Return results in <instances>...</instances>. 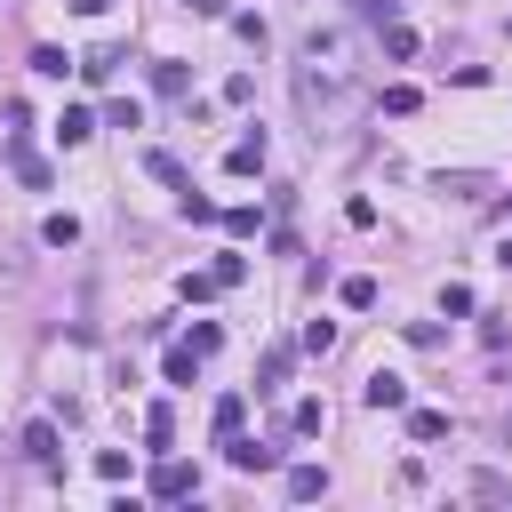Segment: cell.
<instances>
[{"instance_id":"1","label":"cell","mask_w":512,"mask_h":512,"mask_svg":"<svg viewBox=\"0 0 512 512\" xmlns=\"http://www.w3.org/2000/svg\"><path fill=\"white\" fill-rule=\"evenodd\" d=\"M152 496H160V504H184V496H200V472L176 464V456H160V464H152Z\"/></svg>"},{"instance_id":"2","label":"cell","mask_w":512,"mask_h":512,"mask_svg":"<svg viewBox=\"0 0 512 512\" xmlns=\"http://www.w3.org/2000/svg\"><path fill=\"white\" fill-rule=\"evenodd\" d=\"M360 400H368V408H408V376H392V368H376V376L360 384Z\"/></svg>"},{"instance_id":"3","label":"cell","mask_w":512,"mask_h":512,"mask_svg":"<svg viewBox=\"0 0 512 512\" xmlns=\"http://www.w3.org/2000/svg\"><path fill=\"white\" fill-rule=\"evenodd\" d=\"M224 456H232V472H272V464H280V448H264V440H240V432L224 440Z\"/></svg>"},{"instance_id":"4","label":"cell","mask_w":512,"mask_h":512,"mask_svg":"<svg viewBox=\"0 0 512 512\" xmlns=\"http://www.w3.org/2000/svg\"><path fill=\"white\" fill-rule=\"evenodd\" d=\"M328 496V472L320 464H288V504H320Z\"/></svg>"},{"instance_id":"5","label":"cell","mask_w":512,"mask_h":512,"mask_svg":"<svg viewBox=\"0 0 512 512\" xmlns=\"http://www.w3.org/2000/svg\"><path fill=\"white\" fill-rule=\"evenodd\" d=\"M224 168H232V176H264V128H256V136H240V144L224 152Z\"/></svg>"},{"instance_id":"6","label":"cell","mask_w":512,"mask_h":512,"mask_svg":"<svg viewBox=\"0 0 512 512\" xmlns=\"http://www.w3.org/2000/svg\"><path fill=\"white\" fill-rule=\"evenodd\" d=\"M24 456L40 464V472H56L64 456H56V424H24Z\"/></svg>"},{"instance_id":"7","label":"cell","mask_w":512,"mask_h":512,"mask_svg":"<svg viewBox=\"0 0 512 512\" xmlns=\"http://www.w3.org/2000/svg\"><path fill=\"white\" fill-rule=\"evenodd\" d=\"M96 136V112L88 104H64V120H56V144H88Z\"/></svg>"},{"instance_id":"8","label":"cell","mask_w":512,"mask_h":512,"mask_svg":"<svg viewBox=\"0 0 512 512\" xmlns=\"http://www.w3.org/2000/svg\"><path fill=\"white\" fill-rule=\"evenodd\" d=\"M144 168H152V176H160V184H168L176 200L192 192V176H184V160H176V152H144Z\"/></svg>"},{"instance_id":"9","label":"cell","mask_w":512,"mask_h":512,"mask_svg":"<svg viewBox=\"0 0 512 512\" xmlns=\"http://www.w3.org/2000/svg\"><path fill=\"white\" fill-rule=\"evenodd\" d=\"M112 72H120V48H88V56H80V80H88V88H104Z\"/></svg>"},{"instance_id":"10","label":"cell","mask_w":512,"mask_h":512,"mask_svg":"<svg viewBox=\"0 0 512 512\" xmlns=\"http://www.w3.org/2000/svg\"><path fill=\"white\" fill-rule=\"evenodd\" d=\"M8 160H16V176H24V184H32V192H40V184H48V160H40V152H32V144H24V136H16V144H8Z\"/></svg>"},{"instance_id":"11","label":"cell","mask_w":512,"mask_h":512,"mask_svg":"<svg viewBox=\"0 0 512 512\" xmlns=\"http://www.w3.org/2000/svg\"><path fill=\"white\" fill-rule=\"evenodd\" d=\"M152 88H160V96H184V88H192V72H184L176 56H160V64H152Z\"/></svg>"},{"instance_id":"12","label":"cell","mask_w":512,"mask_h":512,"mask_svg":"<svg viewBox=\"0 0 512 512\" xmlns=\"http://www.w3.org/2000/svg\"><path fill=\"white\" fill-rule=\"evenodd\" d=\"M432 192H448V200H480V176H472V168H456V176L440 168V176H432Z\"/></svg>"},{"instance_id":"13","label":"cell","mask_w":512,"mask_h":512,"mask_svg":"<svg viewBox=\"0 0 512 512\" xmlns=\"http://www.w3.org/2000/svg\"><path fill=\"white\" fill-rule=\"evenodd\" d=\"M40 240H48V248H72V240H80V216H64V208L40 216Z\"/></svg>"},{"instance_id":"14","label":"cell","mask_w":512,"mask_h":512,"mask_svg":"<svg viewBox=\"0 0 512 512\" xmlns=\"http://www.w3.org/2000/svg\"><path fill=\"white\" fill-rule=\"evenodd\" d=\"M288 368H296V352H288V344H272V352H264V368H256V376H264L256 392H272V384H288Z\"/></svg>"},{"instance_id":"15","label":"cell","mask_w":512,"mask_h":512,"mask_svg":"<svg viewBox=\"0 0 512 512\" xmlns=\"http://www.w3.org/2000/svg\"><path fill=\"white\" fill-rule=\"evenodd\" d=\"M240 416H248V392H224V400H216V440H232Z\"/></svg>"},{"instance_id":"16","label":"cell","mask_w":512,"mask_h":512,"mask_svg":"<svg viewBox=\"0 0 512 512\" xmlns=\"http://www.w3.org/2000/svg\"><path fill=\"white\" fill-rule=\"evenodd\" d=\"M408 440H448V416L440 408H408Z\"/></svg>"},{"instance_id":"17","label":"cell","mask_w":512,"mask_h":512,"mask_svg":"<svg viewBox=\"0 0 512 512\" xmlns=\"http://www.w3.org/2000/svg\"><path fill=\"white\" fill-rule=\"evenodd\" d=\"M72 64H80V56H64V48H32V72H40V80H64Z\"/></svg>"},{"instance_id":"18","label":"cell","mask_w":512,"mask_h":512,"mask_svg":"<svg viewBox=\"0 0 512 512\" xmlns=\"http://www.w3.org/2000/svg\"><path fill=\"white\" fill-rule=\"evenodd\" d=\"M336 296H344V312H368V304H376V280H368V272H352Z\"/></svg>"},{"instance_id":"19","label":"cell","mask_w":512,"mask_h":512,"mask_svg":"<svg viewBox=\"0 0 512 512\" xmlns=\"http://www.w3.org/2000/svg\"><path fill=\"white\" fill-rule=\"evenodd\" d=\"M472 496H480V504H512V480H504V472H472Z\"/></svg>"},{"instance_id":"20","label":"cell","mask_w":512,"mask_h":512,"mask_svg":"<svg viewBox=\"0 0 512 512\" xmlns=\"http://www.w3.org/2000/svg\"><path fill=\"white\" fill-rule=\"evenodd\" d=\"M384 56L408 64V56H416V32H408V24H384Z\"/></svg>"},{"instance_id":"21","label":"cell","mask_w":512,"mask_h":512,"mask_svg":"<svg viewBox=\"0 0 512 512\" xmlns=\"http://www.w3.org/2000/svg\"><path fill=\"white\" fill-rule=\"evenodd\" d=\"M216 288H224L216 272H184V280H176V296H184V304H200V296H216Z\"/></svg>"},{"instance_id":"22","label":"cell","mask_w":512,"mask_h":512,"mask_svg":"<svg viewBox=\"0 0 512 512\" xmlns=\"http://www.w3.org/2000/svg\"><path fill=\"white\" fill-rule=\"evenodd\" d=\"M192 368H200V352H192V344H176V352H168V384H192Z\"/></svg>"},{"instance_id":"23","label":"cell","mask_w":512,"mask_h":512,"mask_svg":"<svg viewBox=\"0 0 512 512\" xmlns=\"http://www.w3.org/2000/svg\"><path fill=\"white\" fill-rule=\"evenodd\" d=\"M168 432H176V416H168V400H160V408H144V440H152V448H160V440H168Z\"/></svg>"},{"instance_id":"24","label":"cell","mask_w":512,"mask_h":512,"mask_svg":"<svg viewBox=\"0 0 512 512\" xmlns=\"http://www.w3.org/2000/svg\"><path fill=\"white\" fill-rule=\"evenodd\" d=\"M384 112H392V120H408V112H416V88H408V80H400V88H384Z\"/></svg>"},{"instance_id":"25","label":"cell","mask_w":512,"mask_h":512,"mask_svg":"<svg viewBox=\"0 0 512 512\" xmlns=\"http://www.w3.org/2000/svg\"><path fill=\"white\" fill-rule=\"evenodd\" d=\"M208 272H216V280H224V288H240V280H248V256H216V264H208Z\"/></svg>"},{"instance_id":"26","label":"cell","mask_w":512,"mask_h":512,"mask_svg":"<svg viewBox=\"0 0 512 512\" xmlns=\"http://www.w3.org/2000/svg\"><path fill=\"white\" fill-rule=\"evenodd\" d=\"M184 344H192V352H200V360H208V352H216V344H224V328H216V320H200V328H192V336H184Z\"/></svg>"},{"instance_id":"27","label":"cell","mask_w":512,"mask_h":512,"mask_svg":"<svg viewBox=\"0 0 512 512\" xmlns=\"http://www.w3.org/2000/svg\"><path fill=\"white\" fill-rule=\"evenodd\" d=\"M336 344V320H304V352H328Z\"/></svg>"},{"instance_id":"28","label":"cell","mask_w":512,"mask_h":512,"mask_svg":"<svg viewBox=\"0 0 512 512\" xmlns=\"http://www.w3.org/2000/svg\"><path fill=\"white\" fill-rule=\"evenodd\" d=\"M184 8H192V16H224V0H184Z\"/></svg>"},{"instance_id":"29","label":"cell","mask_w":512,"mask_h":512,"mask_svg":"<svg viewBox=\"0 0 512 512\" xmlns=\"http://www.w3.org/2000/svg\"><path fill=\"white\" fill-rule=\"evenodd\" d=\"M72 8H80V16H104V8H112V0H72Z\"/></svg>"},{"instance_id":"30","label":"cell","mask_w":512,"mask_h":512,"mask_svg":"<svg viewBox=\"0 0 512 512\" xmlns=\"http://www.w3.org/2000/svg\"><path fill=\"white\" fill-rule=\"evenodd\" d=\"M504 264H512V240H504Z\"/></svg>"}]
</instances>
